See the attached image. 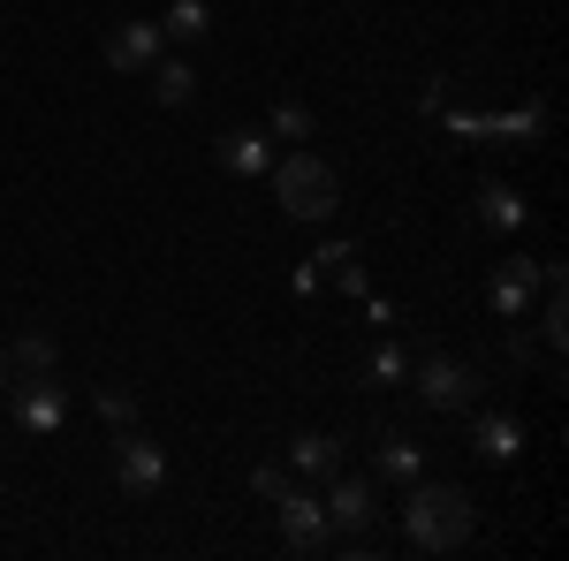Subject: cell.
<instances>
[{
  "instance_id": "cell-1",
  "label": "cell",
  "mask_w": 569,
  "mask_h": 561,
  "mask_svg": "<svg viewBox=\"0 0 569 561\" xmlns=\"http://www.w3.org/2000/svg\"><path fill=\"white\" fill-rule=\"evenodd\" d=\"M471 523H479V509H471V493H463V485H418V478H410L402 531H410V547H418V554H456V547L471 539Z\"/></svg>"
},
{
  "instance_id": "cell-2",
  "label": "cell",
  "mask_w": 569,
  "mask_h": 561,
  "mask_svg": "<svg viewBox=\"0 0 569 561\" xmlns=\"http://www.w3.org/2000/svg\"><path fill=\"white\" fill-rule=\"evenodd\" d=\"M266 174H273V198H281L289 220H335V206H342V174L327 168L319 152H289Z\"/></svg>"
},
{
  "instance_id": "cell-3",
  "label": "cell",
  "mask_w": 569,
  "mask_h": 561,
  "mask_svg": "<svg viewBox=\"0 0 569 561\" xmlns=\"http://www.w3.org/2000/svg\"><path fill=\"white\" fill-rule=\"evenodd\" d=\"M0 402L16 410V425L39 432V440H46V432H61V418H69V388H61L53 372H16Z\"/></svg>"
},
{
  "instance_id": "cell-4",
  "label": "cell",
  "mask_w": 569,
  "mask_h": 561,
  "mask_svg": "<svg viewBox=\"0 0 569 561\" xmlns=\"http://www.w3.org/2000/svg\"><path fill=\"white\" fill-rule=\"evenodd\" d=\"M160 478H168V455H160V440H144V432H114V485L144 501V493H160Z\"/></svg>"
},
{
  "instance_id": "cell-5",
  "label": "cell",
  "mask_w": 569,
  "mask_h": 561,
  "mask_svg": "<svg viewBox=\"0 0 569 561\" xmlns=\"http://www.w3.org/2000/svg\"><path fill=\"white\" fill-rule=\"evenodd\" d=\"M273 509H281V547L289 554H327V539H335V523H327V501H311V493H273Z\"/></svg>"
},
{
  "instance_id": "cell-6",
  "label": "cell",
  "mask_w": 569,
  "mask_h": 561,
  "mask_svg": "<svg viewBox=\"0 0 569 561\" xmlns=\"http://www.w3.org/2000/svg\"><path fill=\"white\" fill-rule=\"evenodd\" d=\"M410 380H418V394H426L433 410H471V394H479V372L456 364V357H440V349L410 364Z\"/></svg>"
},
{
  "instance_id": "cell-7",
  "label": "cell",
  "mask_w": 569,
  "mask_h": 561,
  "mask_svg": "<svg viewBox=\"0 0 569 561\" xmlns=\"http://www.w3.org/2000/svg\"><path fill=\"white\" fill-rule=\"evenodd\" d=\"M297 289H342V297H365V259H357V243H327L319 259L297 273Z\"/></svg>"
},
{
  "instance_id": "cell-8",
  "label": "cell",
  "mask_w": 569,
  "mask_h": 561,
  "mask_svg": "<svg viewBox=\"0 0 569 561\" xmlns=\"http://www.w3.org/2000/svg\"><path fill=\"white\" fill-rule=\"evenodd\" d=\"M160 46H168V31H160V23H114V31H107V69L144 77V69L160 61Z\"/></svg>"
},
{
  "instance_id": "cell-9",
  "label": "cell",
  "mask_w": 569,
  "mask_h": 561,
  "mask_svg": "<svg viewBox=\"0 0 569 561\" xmlns=\"http://www.w3.org/2000/svg\"><path fill=\"white\" fill-rule=\"evenodd\" d=\"M539 303V259H501L493 266V311L501 319H525Z\"/></svg>"
},
{
  "instance_id": "cell-10",
  "label": "cell",
  "mask_w": 569,
  "mask_h": 561,
  "mask_svg": "<svg viewBox=\"0 0 569 561\" xmlns=\"http://www.w3.org/2000/svg\"><path fill=\"white\" fill-rule=\"evenodd\" d=\"M213 160L228 174H266V168H273V144H266V130H228L213 144Z\"/></svg>"
},
{
  "instance_id": "cell-11",
  "label": "cell",
  "mask_w": 569,
  "mask_h": 561,
  "mask_svg": "<svg viewBox=\"0 0 569 561\" xmlns=\"http://www.w3.org/2000/svg\"><path fill=\"white\" fill-rule=\"evenodd\" d=\"M525 198H517V190H509V182H486L479 198H471V220H479V228H493V236H509V228H525Z\"/></svg>"
},
{
  "instance_id": "cell-12",
  "label": "cell",
  "mask_w": 569,
  "mask_h": 561,
  "mask_svg": "<svg viewBox=\"0 0 569 561\" xmlns=\"http://www.w3.org/2000/svg\"><path fill=\"white\" fill-rule=\"evenodd\" d=\"M327 523H335V531H365V523H372V485H365V478H342V471H335Z\"/></svg>"
},
{
  "instance_id": "cell-13",
  "label": "cell",
  "mask_w": 569,
  "mask_h": 561,
  "mask_svg": "<svg viewBox=\"0 0 569 561\" xmlns=\"http://www.w3.org/2000/svg\"><path fill=\"white\" fill-rule=\"evenodd\" d=\"M471 448L493 455V463H509V455H525V425H517V418H501V410H486L479 425H471Z\"/></svg>"
},
{
  "instance_id": "cell-14",
  "label": "cell",
  "mask_w": 569,
  "mask_h": 561,
  "mask_svg": "<svg viewBox=\"0 0 569 561\" xmlns=\"http://www.w3.org/2000/svg\"><path fill=\"white\" fill-rule=\"evenodd\" d=\"M289 463L311 471V478H335V471H342V448H335L327 432H297V440H289Z\"/></svg>"
},
{
  "instance_id": "cell-15",
  "label": "cell",
  "mask_w": 569,
  "mask_h": 561,
  "mask_svg": "<svg viewBox=\"0 0 569 561\" xmlns=\"http://www.w3.org/2000/svg\"><path fill=\"white\" fill-rule=\"evenodd\" d=\"M418 471H426V448H418L410 432H388V440H380V478H402V485H410Z\"/></svg>"
},
{
  "instance_id": "cell-16",
  "label": "cell",
  "mask_w": 569,
  "mask_h": 561,
  "mask_svg": "<svg viewBox=\"0 0 569 561\" xmlns=\"http://www.w3.org/2000/svg\"><path fill=\"white\" fill-rule=\"evenodd\" d=\"M493 137H501V144H539V137H547V107H509V114H493Z\"/></svg>"
},
{
  "instance_id": "cell-17",
  "label": "cell",
  "mask_w": 569,
  "mask_h": 561,
  "mask_svg": "<svg viewBox=\"0 0 569 561\" xmlns=\"http://www.w3.org/2000/svg\"><path fill=\"white\" fill-rule=\"evenodd\" d=\"M144 77H152V91H160V107H190V91H198V77H190L182 61H152Z\"/></svg>"
},
{
  "instance_id": "cell-18",
  "label": "cell",
  "mask_w": 569,
  "mask_h": 561,
  "mask_svg": "<svg viewBox=\"0 0 569 561\" xmlns=\"http://www.w3.org/2000/svg\"><path fill=\"white\" fill-rule=\"evenodd\" d=\"M160 31L190 46V39H206V31H213V16H206V0H176V8L160 16Z\"/></svg>"
},
{
  "instance_id": "cell-19",
  "label": "cell",
  "mask_w": 569,
  "mask_h": 561,
  "mask_svg": "<svg viewBox=\"0 0 569 561\" xmlns=\"http://www.w3.org/2000/svg\"><path fill=\"white\" fill-rule=\"evenodd\" d=\"M8 372H53V342L46 334H23V342L8 349Z\"/></svg>"
},
{
  "instance_id": "cell-20",
  "label": "cell",
  "mask_w": 569,
  "mask_h": 561,
  "mask_svg": "<svg viewBox=\"0 0 569 561\" xmlns=\"http://www.w3.org/2000/svg\"><path fill=\"white\" fill-rule=\"evenodd\" d=\"M99 418H107L114 432H130V425H137V402H130L122 388H99Z\"/></svg>"
},
{
  "instance_id": "cell-21",
  "label": "cell",
  "mask_w": 569,
  "mask_h": 561,
  "mask_svg": "<svg viewBox=\"0 0 569 561\" xmlns=\"http://www.w3.org/2000/svg\"><path fill=\"white\" fill-rule=\"evenodd\" d=\"M273 137H297V144H305V137H311V107L281 99V107H273Z\"/></svg>"
},
{
  "instance_id": "cell-22",
  "label": "cell",
  "mask_w": 569,
  "mask_h": 561,
  "mask_svg": "<svg viewBox=\"0 0 569 561\" xmlns=\"http://www.w3.org/2000/svg\"><path fill=\"white\" fill-rule=\"evenodd\" d=\"M402 372H410V364H402V349H395V342L372 349V380H402Z\"/></svg>"
},
{
  "instance_id": "cell-23",
  "label": "cell",
  "mask_w": 569,
  "mask_h": 561,
  "mask_svg": "<svg viewBox=\"0 0 569 561\" xmlns=\"http://www.w3.org/2000/svg\"><path fill=\"white\" fill-rule=\"evenodd\" d=\"M251 485L273 501V493H289V471H281V463H259V471H251Z\"/></svg>"
},
{
  "instance_id": "cell-24",
  "label": "cell",
  "mask_w": 569,
  "mask_h": 561,
  "mask_svg": "<svg viewBox=\"0 0 569 561\" xmlns=\"http://www.w3.org/2000/svg\"><path fill=\"white\" fill-rule=\"evenodd\" d=\"M8 380H16V372H8V349H0V394H8Z\"/></svg>"
}]
</instances>
